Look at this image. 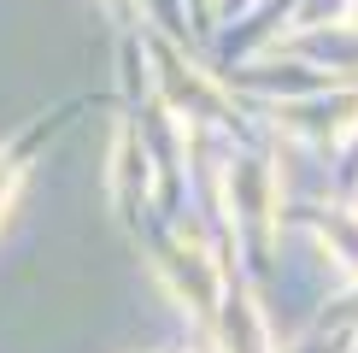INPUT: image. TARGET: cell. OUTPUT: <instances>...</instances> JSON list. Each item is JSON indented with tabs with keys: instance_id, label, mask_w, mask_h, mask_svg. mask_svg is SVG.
Instances as JSON below:
<instances>
[{
	"instance_id": "6da1fadb",
	"label": "cell",
	"mask_w": 358,
	"mask_h": 353,
	"mask_svg": "<svg viewBox=\"0 0 358 353\" xmlns=\"http://www.w3.org/2000/svg\"><path fill=\"white\" fill-rule=\"evenodd\" d=\"M165 277H171L176 300H188L194 312H212L217 306V265L206 259L200 247H176L171 265H165Z\"/></svg>"
},
{
	"instance_id": "7a4b0ae2",
	"label": "cell",
	"mask_w": 358,
	"mask_h": 353,
	"mask_svg": "<svg viewBox=\"0 0 358 353\" xmlns=\"http://www.w3.org/2000/svg\"><path fill=\"white\" fill-rule=\"evenodd\" d=\"M223 342H229V353H271V347H264V324H259V312H252V300H235L229 306Z\"/></svg>"
},
{
	"instance_id": "3957f363",
	"label": "cell",
	"mask_w": 358,
	"mask_h": 353,
	"mask_svg": "<svg viewBox=\"0 0 358 353\" xmlns=\"http://www.w3.org/2000/svg\"><path fill=\"white\" fill-rule=\"evenodd\" d=\"M112 165H117V171H112V183H117V200L129 206V200H136L141 188H147V159L136 153V136H129V130L117 136V159H112Z\"/></svg>"
},
{
	"instance_id": "277c9868",
	"label": "cell",
	"mask_w": 358,
	"mask_h": 353,
	"mask_svg": "<svg viewBox=\"0 0 358 353\" xmlns=\"http://www.w3.org/2000/svg\"><path fill=\"white\" fill-rule=\"evenodd\" d=\"M323 242H329V254L347 265V271H358V218L352 212L329 218V224H323Z\"/></svg>"
}]
</instances>
